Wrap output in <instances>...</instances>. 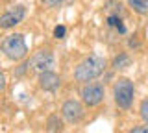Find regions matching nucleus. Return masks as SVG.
I'll use <instances>...</instances> for the list:
<instances>
[{
	"label": "nucleus",
	"mask_w": 148,
	"mask_h": 133,
	"mask_svg": "<svg viewBox=\"0 0 148 133\" xmlns=\"http://www.w3.org/2000/svg\"><path fill=\"white\" fill-rule=\"evenodd\" d=\"M139 113H141V118H143V122L148 126V98L146 100H143L141 102V107H139Z\"/></svg>",
	"instance_id": "ddd939ff"
},
{
	"label": "nucleus",
	"mask_w": 148,
	"mask_h": 133,
	"mask_svg": "<svg viewBox=\"0 0 148 133\" xmlns=\"http://www.w3.org/2000/svg\"><path fill=\"white\" fill-rule=\"evenodd\" d=\"M6 74H4V72H0V93H2L4 89H6Z\"/></svg>",
	"instance_id": "f3484780"
},
{
	"label": "nucleus",
	"mask_w": 148,
	"mask_h": 133,
	"mask_svg": "<svg viewBox=\"0 0 148 133\" xmlns=\"http://www.w3.org/2000/svg\"><path fill=\"white\" fill-rule=\"evenodd\" d=\"M61 115L69 124H74V126H76V124H80L83 120V117H85V107H83V104L78 102V100H67V102L61 105Z\"/></svg>",
	"instance_id": "423d86ee"
},
{
	"label": "nucleus",
	"mask_w": 148,
	"mask_h": 133,
	"mask_svg": "<svg viewBox=\"0 0 148 133\" xmlns=\"http://www.w3.org/2000/svg\"><path fill=\"white\" fill-rule=\"evenodd\" d=\"M128 6L139 15H146L148 13V0H128Z\"/></svg>",
	"instance_id": "9d476101"
},
{
	"label": "nucleus",
	"mask_w": 148,
	"mask_h": 133,
	"mask_svg": "<svg viewBox=\"0 0 148 133\" xmlns=\"http://www.w3.org/2000/svg\"><path fill=\"white\" fill-rule=\"evenodd\" d=\"M80 96L87 107H96L106 98V87L102 83H83V87L80 89Z\"/></svg>",
	"instance_id": "20e7f679"
},
{
	"label": "nucleus",
	"mask_w": 148,
	"mask_h": 133,
	"mask_svg": "<svg viewBox=\"0 0 148 133\" xmlns=\"http://www.w3.org/2000/svg\"><path fill=\"white\" fill-rule=\"evenodd\" d=\"M39 87L43 91H50V93H54V91H58L59 87H61V78L56 74L54 70L41 72V74H39Z\"/></svg>",
	"instance_id": "6e6552de"
},
{
	"label": "nucleus",
	"mask_w": 148,
	"mask_h": 133,
	"mask_svg": "<svg viewBox=\"0 0 148 133\" xmlns=\"http://www.w3.org/2000/svg\"><path fill=\"white\" fill-rule=\"evenodd\" d=\"M128 133H148V126L145 124V126H137V128H132Z\"/></svg>",
	"instance_id": "2eb2a0df"
},
{
	"label": "nucleus",
	"mask_w": 148,
	"mask_h": 133,
	"mask_svg": "<svg viewBox=\"0 0 148 133\" xmlns=\"http://www.w3.org/2000/svg\"><path fill=\"white\" fill-rule=\"evenodd\" d=\"M106 68H108L106 57L98 56V54H91L82 63H78L76 70H74V80L80 83H89V81L100 78L106 72Z\"/></svg>",
	"instance_id": "f257e3e1"
},
{
	"label": "nucleus",
	"mask_w": 148,
	"mask_h": 133,
	"mask_svg": "<svg viewBox=\"0 0 148 133\" xmlns=\"http://www.w3.org/2000/svg\"><path fill=\"white\" fill-rule=\"evenodd\" d=\"M26 15V8L24 6H13L11 10L4 11L0 15V30H9L15 28L17 24H21L22 19Z\"/></svg>",
	"instance_id": "0eeeda50"
},
{
	"label": "nucleus",
	"mask_w": 148,
	"mask_h": 133,
	"mask_svg": "<svg viewBox=\"0 0 148 133\" xmlns=\"http://www.w3.org/2000/svg\"><path fill=\"white\" fill-rule=\"evenodd\" d=\"M108 26H111V28H117L120 33H126V26L122 24V19H120L119 15H109L108 17Z\"/></svg>",
	"instance_id": "f8f14e48"
},
{
	"label": "nucleus",
	"mask_w": 148,
	"mask_h": 133,
	"mask_svg": "<svg viewBox=\"0 0 148 133\" xmlns=\"http://www.w3.org/2000/svg\"><path fill=\"white\" fill-rule=\"evenodd\" d=\"M48 131H50V133H61V131H63V122L59 120L58 115L48 117Z\"/></svg>",
	"instance_id": "9b49d317"
},
{
	"label": "nucleus",
	"mask_w": 148,
	"mask_h": 133,
	"mask_svg": "<svg viewBox=\"0 0 148 133\" xmlns=\"http://www.w3.org/2000/svg\"><path fill=\"white\" fill-rule=\"evenodd\" d=\"M133 96H135V85L130 78H119L113 85V100L120 109L128 111L133 104Z\"/></svg>",
	"instance_id": "7ed1b4c3"
},
{
	"label": "nucleus",
	"mask_w": 148,
	"mask_h": 133,
	"mask_svg": "<svg viewBox=\"0 0 148 133\" xmlns=\"http://www.w3.org/2000/svg\"><path fill=\"white\" fill-rule=\"evenodd\" d=\"M65 33H67V28H65V26H56V30H54V37L56 39H63Z\"/></svg>",
	"instance_id": "4468645a"
},
{
	"label": "nucleus",
	"mask_w": 148,
	"mask_h": 133,
	"mask_svg": "<svg viewBox=\"0 0 148 133\" xmlns=\"http://www.w3.org/2000/svg\"><path fill=\"white\" fill-rule=\"evenodd\" d=\"M132 65V57L128 56V54H119V56H115V59H113V63H111V67L115 68V70H122V68H126V67H130Z\"/></svg>",
	"instance_id": "1a4fd4ad"
},
{
	"label": "nucleus",
	"mask_w": 148,
	"mask_h": 133,
	"mask_svg": "<svg viewBox=\"0 0 148 133\" xmlns=\"http://www.w3.org/2000/svg\"><path fill=\"white\" fill-rule=\"evenodd\" d=\"M2 48L4 56L11 61H22L28 56V46H26V41L22 33H9L2 39Z\"/></svg>",
	"instance_id": "f03ea898"
},
{
	"label": "nucleus",
	"mask_w": 148,
	"mask_h": 133,
	"mask_svg": "<svg viewBox=\"0 0 148 133\" xmlns=\"http://www.w3.org/2000/svg\"><path fill=\"white\" fill-rule=\"evenodd\" d=\"M43 2L46 4V6H50V8H58L59 4L63 2V0H43Z\"/></svg>",
	"instance_id": "dca6fc26"
},
{
	"label": "nucleus",
	"mask_w": 148,
	"mask_h": 133,
	"mask_svg": "<svg viewBox=\"0 0 148 133\" xmlns=\"http://www.w3.org/2000/svg\"><path fill=\"white\" fill-rule=\"evenodd\" d=\"M56 65V57L52 54V50L48 48H43L39 52L34 54V57L30 59V67L32 70L41 74V72H46V70H52V67Z\"/></svg>",
	"instance_id": "39448f33"
}]
</instances>
